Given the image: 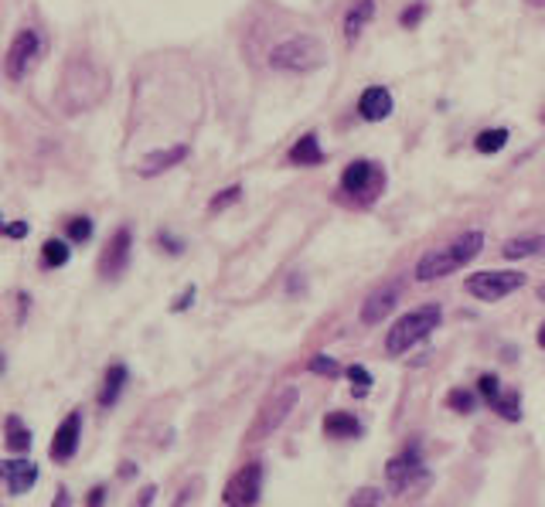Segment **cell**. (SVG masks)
Returning <instances> with one entry per match:
<instances>
[{
	"instance_id": "obj_19",
	"label": "cell",
	"mask_w": 545,
	"mask_h": 507,
	"mask_svg": "<svg viewBox=\"0 0 545 507\" xmlns=\"http://www.w3.org/2000/svg\"><path fill=\"white\" fill-rule=\"evenodd\" d=\"M4 446L11 453H28L31 450V429L21 423V416H14V412L4 419Z\"/></svg>"
},
{
	"instance_id": "obj_22",
	"label": "cell",
	"mask_w": 545,
	"mask_h": 507,
	"mask_svg": "<svg viewBox=\"0 0 545 507\" xmlns=\"http://www.w3.org/2000/svg\"><path fill=\"white\" fill-rule=\"evenodd\" d=\"M494 412L501 416V419H508V423H518L522 419V395L518 391H501L497 399H494Z\"/></svg>"
},
{
	"instance_id": "obj_2",
	"label": "cell",
	"mask_w": 545,
	"mask_h": 507,
	"mask_svg": "<svg viewBox=\"0 0 545 507\" xmlns=\"http://www.w3.org/2000/svg\"><path fill=\"white\" fill-rule=\"evenodd\" d=\"M440 321H443L440 304H423L416 306V310H409V314H402V317L389 327L385 351H389V355H406L416 344H423V340L440 327Z\"/></svg>"
},
{
	"instance_id": "obj_7",
	"label": "cell",
	"mask_w": 545,
	"mask_h": 507,
	"mask_svg": "<svg viewBox=\"0 0 545 507\" xmlns=\"http://www.w3.org/2000/svg\"><path fill=\"white\" fill-rule=\"evenodd\" d=\"M38 55H41V38H38V31H34V28L17 31L7 55H4V75H7L11 82H21V79L38 65Z\"/></svg>"
},
{
	"instance_id": "obj_1",
	"label": "cell",
	"mask_w": 545,
	"mask_h": 507,
	"mask_svg": "<svg viewBox=\"0 0 545 507\" xmlns=\"http://www.w3.org/2000/svg\"><path fill=\"white\" fill-rule=\"evenodd\" d=\"M484 253V232H463L454 242H446L440 249H429V253L416 262V279L420 283H433V279H443L450 272H457L460 266L474 262L477 255Z\"/></svg>"
},
{
	"instance_id": "obj_15",
	"label": "cell",
	"mask_w": 545,
	"mask_h": 507,
	"mask_svg": "<svg viewBox=\"0 0 545 507\" xmlns=\"http://www.w3.org/2000/svg\"><path fill=\"white\" fill-rule=\"evenodd\" d=\"M126 378H130L126 365H113L109 372L102 374V389H99V395H96V402H99L102 408L117 406L119 395H123V389H126Z\"/></svg>"
},
{
	"instance_id": "obj_11",
	"label": "cell",
	"mask_w": 545,
	"mask_h": 507,
	"mask_svg": "<svg viewBox=\"0 0 545 507\" xmlns=\"http://www.w3.org/2000/svg\"><path fill=\"white\" fill-rule=\"evenodd\" d=\"M130 249H134V236L130 228H117V236L109 238V245L99 255V276L102 279H117L119 272L130 262Z\"/></svg>"
},
{
	"instance_id": "obj_24",
	"label": "cell",
	"mask_w": 545,
	"mask_h": 507,
	"mask_svg": "<svg viewBox=\"0 0 545 507\" xmlns=\"http://www.w3.org/2000/svg\"><path fill=\"white\" fill-rule=\"evenodd\" d=\"M505 143H508V130H501V126H494V130H480V133L474 136L477 153H497Z\"/></svg>"
},
{
	"instance_id": "obj_9",
	"label": "cell",
	"mask_w": 545,
	"mask_h": 507,
	"mask_svg": "<svg viewBox=\"0 0 545 507\" xmlns=\"http://www.w3.org/2000/svg\"><path fill=\"white\" fill-rule=\"evenodd\" d=\"M385 480H389L392 491H409L416 480H426V467L420 450L412 446V450H402L399 457H392L389 467H385Z\"/></svg>"
},
{
	"instance_id": "obj_13",
	"label": "cell",
	"mask_w": 545,
	"mask_h": 507,
	"mask_svg": "<svg viewBox=\"0 0 545 507\" xmlns=\"http://www.w3.org/2000/svg\"><path fill=\"white\" fill-rule=\"evenodd\" d=\"M395 304H399V287H382L368 293L365 304H361V323H368V327L382 323L395 310Z\"/></svg>"
},
{
	"instance_id": "obj_6",
	"label": "cell",
	"mask_w": 545,
	"mask_h": 507,
	"mask_svg": "<svg viewBox=\"0 0 545 507\" xmlns=\"http://www.w3.org/2000/svg\"><path fill=\"white\" fill-rule=\"evenodd\" d=\"M263 460H253L246 467H238L236 474L229 477L225 491H221V501L225 507H255L259 494H263Z\"/></svg>"
},
{
	"instance_id": "obj_14",
	"label": "cell",
	"mask_w": 545,
	"mask_h": 507,
	"mask_svg": "<svg viewBox=\"0 0 545 507\" xmlns=\"http://www.w3.org/2000/svg\"><path fill=\"white\" fill-rule=\"evenodd\" d=\"M358 113L368 119V123L385 119L392 113V92L389 89H382V85L365 89V92H361V99H358Z\"/></svg>"
},
{
	"instance_id": "obj_12",
	"label": "cell",
	"mask_w": 545,
	"mask_h": 507,
	"mask_svg": "<svg viewBox=\"0 0 545 507\" xmlns=\"http://www.w3.org/2000/svg\"><path fill=\"white\" fill-rule=\"evenodd\" d=\"M0 480H4L7 494L21 497V494H28L38 484V463H31V460H4L0 463Z\"/></svg>"
},
{
	"instance_id": "obj_26",
	"label": "cell",
	"mask_w": 545,
	"mask_h": 507,
	"mask_svg": "<svg viewBox=\"0 0 545 507\" xmlns=\"http://www.w3.org/2000/svg\"><path fill=\"white\" fill-rule=\"evenodd\" d=\"M89 238H92V219L75 215L68 221V242H89Z\"/></svg>"
},
{
	"instance_id": "obj_21",
	"label": "cell",
	"mask_w": 545,
	"mask_h": 507,
	"mask_svg": "<svg viewBox=\"0 0 545 507\" xmlns=\"http://www.w3.org/2000/svg\"><path fill=\"white\" fill-rule=\"evenodd\" d=\"M505 259H528V255H542L545 253V236H522V238H508L501 245Z\"/></svg>"
},
{
	"instance_id": "obj_39",
	"label": "cell",
	"mask_w": 545,
	"mask_h": 507,
	"mask_svg": "<svg viewBox=\"0 0 545 507\" xmlns=\"http://www.w3.org/2000/svg\"><path fill=\"white\" fill-rule=\"evenodd\" d=\"M528 4H535V7H545V0H528Z\"/></svg>"
},
{
	"instance_id": "obj_31",
	"label": "cell",
	"mask_w": 545,
	"mask_h": 507,
	"mask_svg": "<svg viewBox=\"0 0 545 507\" xmlns=\"http://www.w3.org/2000/svg\"><path fill=\"white\" fill-rule=\"evenodd\" d=\"M477 391H480V395L494 406V399L501 395V382H497V374H480V378H477Z\"/></svg>"
},
{
	"instance_id": "obj_10",
	"label": "cell",
	"mask_w": 545,
	"mask_h": 507,
	"mask_svg": "<svg viewBox=\"0 0 545 507\" xmlns=\"http://www.w3.org/2000/svg\"><path fill=\"white\" fill-rule=\"evenodd\" d=\"M79 440H82V412H68L62 425L55 429V436H51V446L48 453L55 463H68V460L75 457V450H79Z\"/></svg>"
},
{
	"instance_id": "obj_25",
	"label": "cell",
	"mask_w": 545,
	"mask_h": 507,
	"mask_svg": "<svg viewBox=\"0 0 545 507\" xmlns=\"http://www.w3.org/2000/svg\"><path fill=\"white\" fill-rule=\"evenodd\" d=\"M446 406L454 408V412H460V416H471V412H474V395L463 389H454L446 395Z\"/></svg>"
},
{
	"instance_id": "obj_4",
	"label": "cell",
	"mask_w": 545,
	"mask_h": 507,
	"mask_svg": "<svg viewBox=\"0 0 545 507\" xmlns=\"http://www.w3.org/2000/svg\"><path fill=\"white\" fill-rule=\"evenodd\" d=\"M522 287H525V272L518 270H484L467 276V293L480 304H497Z\"/></svg>"
},
{
	"instance_id": "obj_30",
	"label": "cell",
	"mask_w": 545,
	"mask_h": 507,
	"mask_svg": "<svg viewBox=\"0 0 545 507\" xmlns=\"http://www.w3.org/2000/svg\"><path fill=\"white\" fill-rule=\"evenodd\" d=\"M382 504V491L378 487H361V491L348 501V507H378Z\"/></svg>"
},
{
	"instance_id": "obj_5",
	"label": "cell",
	"mask_w": 545,
	"mask_h": 507,
	"mask_svg": "<svg viewBox=\"0 0 545 507\" xmlns=\"http://www.w3.org/2000/svg\"><path fill=\"white\" fill-rule=\"evenodd\" d=\"M341 187H344V194L348 198H355L358 204H372L378 194H382V187H385V174L378 164L372 160H355V164H348L344 174H341Z\"/></svg>"
},
{
	"instance_id": "obj_38",
	"label": "cell",
	"mask_w": 545,
	"mask_h": 507,
	"mask_svg": "<svg viewBox=\"0 0 545 507\" xmlns=\"http://www.w3.org/2000/svg\"><path fill=\"white\" fill-rule=\"evenodd\" d=\"M535 293H539V300H545V283H539V289H535Z\"/></svg>"
},
{
	"instance_id": "obj_20",
	"label": "cell",
	"mask_w": 545,
	"mask_h": 507,
	"mask_svg": "<svg viewBox=\"0 0 545 507\" xmlns=\"http://www.w3.org/2000/svg\"><path fill=\"white\" fill-rule=\"evenodd\" d=\"M358 433H361V423L348 412H331L324 419V436H331V440H355Z\"/></svg>"
},
{
	"instance_id": "obj_23",
	"label": "cell",
	"mask_w": 545,
	"mask_h": 507,
	"mask_svg": "<svg viewBox=\"0 0 545 507\" xmlns=\"http://www.w3.org/2000/svg\"><path fill=\"white\" fill-rule=\"evenodd\" d=\"M41 262H45L48 270L65 266V262H68V242H65V238H48V242L41 245Z\"/></svg>"
},
{
	"instance_id": "obj_33",
	"label": "cell",
	"mask_w": 545,
	"mask_h": 507,
	"mask_svg": "<svg viewBox=\"0 0 545 507\" xmlns=\"http://www.w3.org/2000/svg\"><path fill=\"white\" fill-rule=\"evenodd\" d=\"M102 501H106V487H102V484H96V487H92V494H89V507H102Z\"/></svg>"
},
{
	"instance_id": "obj_35",
	"label": "cell",
	"mask_w": 545,
	"mask_h": 507,
	"mask_svg": "<svg viewBox=\"0 0 545 507\" xmlns=\"http://www.w3.org/2000/svg\"><path fill=\"white\" fill-rule=\"evenodd\" d=\"M187 304H195V287L185 289V293H181V300L174 304V310H187Z\"/></svg>"
},
{
	"instance_id": "obj_29",
	"label": "cell",
	"mask_w": 545,
	"mask_h": 507,
	"mask_svg": "<svg viewBox=\"0 0 545 507\" xmlns=\"http://www.w3.org/2000/svg\"><path fill=\"white\" fill-rule=\"evenodd\" d=\"M314 374H327V378H334V374L341 372V365L334 361V357H327V355H314L310 357V365H307Z\"/></svg>"
},
{
	"instance_id": "obj_36",
	"label": "cell",
	"mask_w": 545,
	"mask_h": 507,
	"mask_svg": "<svg viewBox=\"0 0 545 507\" xmlns=\"http://www.w3.org/2000/svg\"><path fill=\"white\" fill-rule=\"evenodd\" d=\"M153 494H157V487H147V491H143V501H140V507H151Z\"/></svg>"
},
{
	"instance_id": "obj_8",
	"label": "cell",
	"mask_w": 545,
	"mask_h": 507,
	"mask_svg": "<svg viewBox=\"0 0 545 507\" xmlns=\"http://www.w3.org/2000/svg\"><path fill=\"white\" fill-rule=\"evenodd\" d=\"M293 406H297V389H283L280 395H272L270 402L263 406V412H259V419L253 423V429H249V440L272 436V433L290 419Z\"/></svg>"
},
{
	"instance_id": "obj_3",
	"label": "cell",
	"mask_w": 545,
	"mask_h": 507,
	"mask_svg": "<svg viewBox=\"0 0 545 507\" xmlns=\"http://www.w3.org/2000/svg\"><path fill=\"white\" fill-rule=\"evenodd\" d=\"M324 65V48L317 38L310 34H293L287 41H280L276 48L270 51V68L276 72H314V68Z\"/></svg>"
},
{
	"instance_id": "obj_27",
	"label": "cell",
	"mask_w": 545,
	"mask_h": 507,
	"mask_svg": "<svg viewBox=\"0 0 545 507\" xmlns=\"http://www.w3.org/2000/svg\"><path fill=\"white\" fill-rule=\"evenodd\" d=\"M238 198H242V185H232V187H225L221 194H215V198L208 202V208H212V211H225V208H232Z\"/></svg>"
},
{
	"instance_id": "obj_16",
	"label": "cell",
	"mask_w": 545,
	"mask_h": 507,
	"mask_svg": "<svg viewBox=\"0 0 545 507\" xmlns=\"http://www.w3.org/2000/svg\"><path fill=\"white\" fill-rule=\"evenodd\" d=\"M290 164H297V168H317V164H324V150L321 143H317V133H304L293 147H290L287 153Z\"/></svg>"
},
{
	"instance_id": "obj_18",
	"label": "cell",
	"mask_w": 545,
	"mask_h": 507,
	"mask_svg": "<svg viewBox=\"0 0 545 507\" xmlns=\"http://www.w3.org/2000/svg\"><path fill=\"white\" fill-rule=\"evenodd\" d=\"M375 17V0H355L344 14V41H358V34L365 31V24Z\"/></svg>"
},
{
	"instance_id": "obj_32",
	"label": "cell",
	"mask_w": 545,
	"mask_h": 507,
	"mask_svg": "<svg viewBox=\"0 0 545 507\" xmlns=\"http://www.w3.org/2000/svg\"><path fill=\"white\" fill-rule=\"evenodd\" d=\"M420 17H423V4H416L412 11H402V24H406V28H412Z\"/></svg>"
},
{
	"instance_id": "obj_37",
	"label": "cell",
	"mask_w": 545,
	"mask_h": 507,
	"mask_svg": "<svg viewBox=\"0 0 545 507\" xmlns=\"http://www.w3.org/2000/svg\"><path fill=\"white\" fill-rule=\"evenodd\" d=\"M535 340H539V348H545V323L539 327V334H535Z\"/></svg>"
},
{
	"instance_id": "obj_34",
	"label": "cell",
	"mask_w": 545,
	"mask_h": 507,
	"mask_svg": "<svg viewBox=\"0 0 545 507\" xmlns=\"http://www.w3.org/2000/svg\"><path fill=\"white\" fill-rule=\"evenodd\" d=\"M4 232H7V238H21V236H28V225H24V221H14V225H7Z\"/></svg>"
},
{
	"instance_id": "obj_17",
	"label": "cell",
	"mask_w": 545,
	"mask_h": 507,
	"mask_svg": "<svg viewBox=\"0 0 545 507\" xmlns=\"http://www.w3.org/2000/svg\"><path fill=\"white\" fill-rule=\"evenodd\" d=\"M187 157V147H168V150H153L143 157V164H140V174L143 177H157L160 170H170L174 164H181Z\"/></svg>"
},
{
	"instance_id": "obj_28",
	"label": "cell",
	"mask_w": 545,
	"mask_h": 507,
	"mask_svg": "<svg viewBox=\"0 0 545 507\" xmlns=\"http://www.w3.org/2000/svg\"><path fill=\"white\" fill-rule=\"evenodd\" d=\"M348 382H351L355 395H365V391L372 389V374H368V368H361V365H351V368H348Z\"/></svg>"
}]
</instances>
